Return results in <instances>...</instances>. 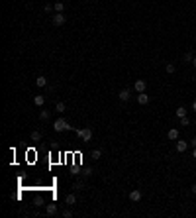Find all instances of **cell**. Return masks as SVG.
Returning <instances> with one entry per match:
<instances>
[{
  "mask_svg": "<svg viewBox=\"0 0 196 218\" xmlns=\"http://www.w3.org/2000/svg\"><path fill=\"white\" fill-rule=\"evenodd\" d=\"M53 130L55 132H65V130H71L69 122H67L65 118H57L55 122H53Z\"/></svg>",
  "mask_w": 196,
  "mask_h": 218,
  "instance_id": "cell-1",
  "label": "cell"
},
{
  "mask_svg": "<svg viewBox=\"0 0 196 218\" xmlns=\"http://www.w3.org/2000/svg\"><path fill=\"white\" fill-rule=\"evenodd\" d=\"M79 137L83 140V142H90V137H92V130L90 128H83V130H79Z\"/></svg>",
  "mask_w": 196,
  "mask_h": 218,
  "instance_id": "cell-2",
  "label": "cell"
},
{
  "mask_svg": "<svg viewBox=\"0 0 196 218\" xmlns=\"http://www.w3.org/2000/svg\"><path fill=\"white\" fill-rule=\"evenodd\" d=\"M145 89H147V83H145L143 79H137V81L133 83V90H136V92H145Z\"/></svg>",
  "mask_w": 196,
  "mask_h": 218,
  "instance_id": "cell-3",
  "label": "cell"
},
{
  "mask_svg": "<svg viewBox=\"0 0 196 218\" xmlns=\"http://www.w3.org/2000/svg\"><path fill=\"white\" fill-rule=\"evenodd\" d=\"M65 14H59V12H57V14L55 16H53V24H55V26H63V24H65Z\"/></svg>",
  "mask_w": 196,
  "mask_h": 218,
  "instance_id": "cell-4",
  "label": "cell"
},
{
  "mask_svg": "<svg viewBox=\"0 0 196 218\" xmlns=\"http://www.w3.org/2000/svg\"><path fill=\"white\" fill-rule=\"evenodd\" d=\"M188 149V143L184 142V140H177V151L178 153H184Z\"/></svg>",
  "mask_w": 196,
  "mask_h": 218,
  "instance_id": "cell-5",
  "label": "cell"
},
{
  "mask_svg": "<svg viewBox=\"0 0 196 218\" xmlns=\"http://www.w3.org/2000/svg\"><path fill=\"white\" fill-rule=\"evenodd\" d=\"M137 102H139L141 106H145L147 102H149V95H145V92H137Z\"/></svg>",
  "mask_w": 196,
  "mask_h": 218,
  "instance_id": "cell-6",
  "label": "cell"
},
{
  "mask_svg": "<svg viewBox=\"0 0 196 218\" xmlns=\"http://www.w3.org/2000/svg\"><path fill=\"white\" fill-rule=\"evenodd\" d=\"M130 200H131V202H139V200H141V191H131V193H130Z\"/></svg>",
  "mask_w": 196,
  "mask_h": 218,
  "instance_id": "cell-7",
  "label": "cell"
},
{
  "mask_svg": "<svg viewBox=\"0 0 196 218\" xmlns=\"http://www.w3.org/2000/svg\"><path fill=\"white\" fill-rule=\"evenodd\" d=\"M130 98H131V90L130 89L120 90V100H124V102H126V100H130Z\"/></svg>",
  "mask_w": 196,
  "mask_h": 218,
  "instance_id": "cell-8",
  "label": "cell"
},
{
  "mask_svg": "<svg viewBox=\"0 0 196 218\" xmlns=\"http://www.w3.org/2000/svg\"><path fill=\"white\" fill-rule=\"evenodd\" d=\"M167 137H169V140H173V142H177V140H178V130L177 128H171L167 132Z\"/></svg>",
  "mask_w": 196,
  "mask_h": 218,
  "instance_id": "cell-9",
  "label": "cell"
},
{
  "mask_svg": "<svg viewBox=\"0 0 196 218\" xmlns=\"http://www.w3.org/2000/svg\"><path fill=\"white\" fill-rule=\"evenodd\" d=\"M33 104H35V106H43V104H45V96H43V95H35V96H33Z\"/></svg>",
  "mask_w": 196,
  "mask_h": 218,
  "instance_id": "cell-10",
  "label": "cell"
},
{
  "mask_svg": "<svg viewBox=\"0 0 196 218\" xmlns=\"http://www.w3.org/2000/svg\"><path fill=\"white\" fill-rule=\"evenodd\" d=\"M45 212L49 214V216H55V214H57V204H55V202H51V204H47V208H45Z\"/></svg>",
  "mask_w": 196,
  "mask_h": 218,
  "instance_id": "cell-11",
  "label": "cell"
},
{
  "mask_svg": "<svg viewBox=\"0 0 196 218\" xmlns=\"http://www.w3.org/2000/svg\"><path fill=\"white\" fill-rule=\"evenodd\" d=\"M53 8H55V12H59V14H63V10H65V4H63L61 0H57L55 4H53Z\"/></svg>",
  "mask_w": 196,
  "mask_h": 218,
  "instance_id": "cell-12",
  "label": "cell"
},
{
  "mask_svg": "<svg viewBox=\"0 0 196 218\" xmlns=\"http://www.w3.org/2000/svg\"><path fill=\"white\" fill-rule=\"evenodd\" d=\"M165 71H167V73H169V75H173V73H175V71H177V67H175V65H173V63H167V65H165Z\"/></svg>",
  "mask_w": 196,
  "mask_h": 218,
  "instance_id": "cell-13",
  "label": "cell"
},
{
  "mask_svg": "<svg viewBox=\"0 0 196 218\" xmlns=\"http://www.w3.org/2000/svg\"><path fill=\"white\" fill-rule=\"evenodd\" d=\"M100 157H102V151H100V149H94V151L90 153V159H94V161H96V159H100Z\"/></svg>",
  "mask_w": 196,
  "mask_h": 218,
  "instance_id": "cell-14",
  "label": "cell"
},
{
  "mask_svg": "<svg viewBox=\"0 0 196 218\" xmlns=\"http://www.w3.org/2000/svg\"><path fill=\"white\" fill-rule=\"evenodd\" d=\"M65 202L67 204H75L77 202V197H75V194H67V197H65Z\"/></svg>",
  "mask_w": 196,
  "mask_h": 218,
  "instance_id": "cell-15",
  "label": "cell"
},
{
  "mask_svg": "<svg viewBox=\"0 0 196 218\" xmlns=\"http://www.w3.org/2000/svg\"><path fill=\"white\" fill-rule=\"evenodd\" d=\"M35 85H38V86H45L47 85V79H45V77H38V79H35Z\"/></svg>",
  "mask_w": 196,
  "mask_h": 218,
  "instance_id": "cell-16",
  "label": "cell"
},
{
  "mask_svg": "<svg viewBox=\"0 0 196 218\" xmlns=\"http://www.w3.org/2000/svg\"><path fill=\"white\" fill-rule=\"evenodd\" d=\"M192 59H194V53H192V51L184 53V63H192Z\"/></svg>",
  "mask_w": 196,
  "mask_h": 218,
  "instance_id": "cell-17",
  "label": "cell"
},
{
  "mask_svg": "<svg viewBox=\"0 0 196 218\" xmlns=\"http://www.w3.org/2000/svg\"><path fill=\"white\" fill-rule=\"evenodd\" d=\"M182 116H186V110H184V106H178L177 108V118H182Z\"/></svg>",
  "mask_w": 196,
  "mask_h": 218,
  "instance_id": "cell-18",
  "label": "cell"
},
{
  "mask_svg": "<svg viewBox=\"0 0 196 218\" xmlns=\"http://www.w3.org/2000/svg\"><path fill=\"white\" fill-rule=\"evenodd\" d=\"M65 108H67V106H65V102H57V104H55V110H57V112H65Z\"/></svg>",
  "mask_w": 196,
  "mask_h": 218,
  "instance_id": "cell-19",
  "label": "cell"
},
{
  "mask_svg": "<svg viewBox=\"0 0 196 218\" xmlns=\"http://www.w3.org/2000/svg\"><path fill=\"white\" fill-rule=\"evenodd\" d=\"M73 189H75V191H80V189H84V181H77L75 185H73Z\"/></svg>",
  "mask_w": 196,
  "mask_h": 218,
  "instance_id": "cell-20",
  "label": "cell"
},
{
  "mask_svg": "<svg viewBox=\"0 0 196 218\" xmlns=\"http://www.w3.org/2000/svg\"><path fill=\"white\" fill-rule=\"evenodd\" d=\"M41 140V134L39 132H32V142H39Z\"/></svg>",
  "mask_w": 196,
  "mask_h": 218,
  "instance_id": "cell-21",
  "label": "cell"
},
{
  "mask_svg": "<svg viewBox=\"0 0 196 218\" xmlns=\"http://www.w3.org/2000/svg\"><path fill=\"white\" fill-rule=\"evenodd\" d=\"M178 122H181V126H188V124H190V120H188L186 116H182V118H178Z\"/></svg>",
  "mask_w": 196,
  "mask_h": 218,
  "instance_id": "cell-22",
  "label": "cell"
},
{
  "mask_svg": "<svg viewBox=\"0 0 196 218\" xmlns=\"http://www.w3.org/2000/svg\"><path fill=\"white\" fill-rule=\"evenodd\" d=\"M49 118V112H47V110H41V112H39V120H47Z\"/></svg>",
  "mask_w": 196,
  "mask_h": 218,
  "instance_id": "cell-23",
  "label": "cell"
},
{
  "mask_svg": "<svg viewBox=\"0 0 196 218\" xmlns=\"http://www.w3.org/2000/svg\"><path fill=\"white\" fill-rule=\"evenodd\" d=\"M63 216H65V218H71V216H73V210H69V208L63 210Z\"/></svg>",
  "mask_w": 196,
  "mask_h": 218,
  "instance_id": "cell-24",
  "label": "cell"
},
{
  "mask_svg": "<svg viewBox=\"0 0 196 218\" xmlns=\"http://www.w3.org/2000/svg\"><path fill=\"white\" fill-rule=\"evenodd\" d=\"M43 10H45V12H51L53 6H51V4H45V8H43Z\"/></svg>",
  "mask_w": 196,
  "mask_h": 218,
  "instance_id": "cell-25",
  "label": "cell"
},
{
  "mask_svg": "<svg viewBox=\"0 0 196 218\" xmlns=\"http://www.w3.org/2000/svg\"><path fill=\"white\" fill-rule=\"evenodd\" d=\"M190 191H192V194H196V183H194V185L190 187Z\"/></svg>",
  "mask_w": 196,
  "mask_h": 218,
  "instance_id": "cell-26",
  "label": "cell"
},
{
  "mask_svg": "<svg viewBox=\"0 0 196 218\" xmlns=\"http://www.w3.org/2000/svg\"><path fill=\"white\" fill-rule=\"evenodd\" d=\"M190 143H192V146L196 147V137H192V142H190Z\"/></svg>",
  "mask_w": 196,
  "mask_h": 218,
  "instance_id": "cell-27",
  "label": "cell"
},
{
  "mask_svg": "<svg viewBox=\"0 0 196 218\" xmlns=\"http://www.w3.org/2000/svg\"><path fill=\"white\" fill-rule=\"evenodd\" d=\"M192 110H194V112H196V100H194V102H192Z\"/></svg>",
  "mask_w": 196,
  "mask_h": 218,
  "instance_id": "cell-28",
  "label": "cell"
},
{
  "mask_svg": "<svg viewBox=\"0 0 196 218\" xmlns=\"http://www.w3.org/2000/svg\"><path fill=\"white\" fill-rule=\"evenodd\" d=\"M192 67H196V55H194V59H192Z\"/></svg>",
  "mask_w": 196,
  "mask_h": 218,
  "instance_id": "cell-29",
  "label": "cell"
},
{
  "mask_svg": "<svg viewBox=\"0 0 196 218\" xmlns=\"http://www.w3.org/2000/svg\"><path fill=\"white\" fill-rule=\"evenodd\" d=\"M192 157H194V159H196V147H194V151H192Z\"/></svg>",
  "mask_w": 196,
  "mask_h": 218,
  "instance_id": "cell-30",
  "label": "cell"
},
{
  "mask_svg": "<svg viewBox=\"0 0 196 218\" xmlns=\"http://www.w3.org/2000/svg\"><path fill=\"white\" fill-rule=\"evenodd\" d=\"M194 175H196V171H194Z\"/></svg>",
  "mask_w": 196,
  "mask_h": 218,
  "instance_id": "cell-31",
  "label": "cell"
}]
</instances>
